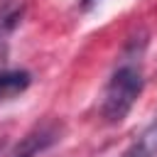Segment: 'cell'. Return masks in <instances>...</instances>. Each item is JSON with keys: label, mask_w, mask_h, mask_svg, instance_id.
<instances>
[{"label": "cell", "mask_w": 157, "mask_h": 157, "mask_svg": "<svg viewBox=\"0 0 157 157\" xmlns=\"http://www.w3.org/2000/svg\"><path fill=\"white\" fill-rule=\"evenodd\" d=\"M145 88V76H142V69L137 64H120L110 78L105 81L103 86V93H101V115L105 123L115 125V123H123L128 118V113L132 110L135 101L140 98Z\"/></svg>", "instance_id": "obj_1"}, {"label": "cell", "mask_w": 157, "mask_h": 157, "mask_svg": "<svg viewBox=\"0 0 157 157\" xmlns=\"http://www.w3.org/2000/svg\"><path fill=\"white\" fill-rule=\"evenodd\" d=\"M61 130L64 128L56 120H44L42 125H34L25 137H20V142L10 150L7 157H39L61 140Z\"/></svg>", "instance_id": "obj_2"}, {"label": "cell", "mask_w": 157, "mask_h": 157, "mask_svg": "<svg viewBox=\"0 0 157 157\" xmlns=\"http://www.w3.org/2000/svg\"><path fill=\"white\" fill-rule=\"evenodd\" d=\"M32 83V74L27 69H7L0 71V101H10L25 93Z\"/></svg>", "instance_id": "obj_3"}, {"label": "cell", "mask_w": 157, "mask_h": 157, "mask_svg": "<svg viewBox=\"0 0 157 157\" xmlns=\"http://www.w3.org/2000/svg\"><path fill=\"white\" fill-rule=\"evenodd\" d=\"M120 157H157V120H152Z\"/></svg>", "instance_id": "obj_4"}, {"label": "cell", "mask_w": 157, "mask_h": 157, "mask_svg": "<svg viewBox=\"0 0 157 157\" xmlns=\"http://www.w3.org/2000/svg\"><path fill=\"white\" fill-rule=\"evenodd\" d=\"M25 17V2L22 0H2L0 2V37H7Z\"/></svg>", "instance_id": "obj_5"}, {"label": "cell", "mask_w": 157, "mask_h": 157, "mask_svg": "<svg viewBox=\"0 0 157 157\" xmlns=\"http://www.w3.org/2000/svg\"><path fill=\"white\" fill-rule=\"evenodd\" d=\"M96 2H98V0H81V7H83V10H88V7H91V5H96Z\"/></svg>", "instance_id": "obj_6"}]
</instances>
